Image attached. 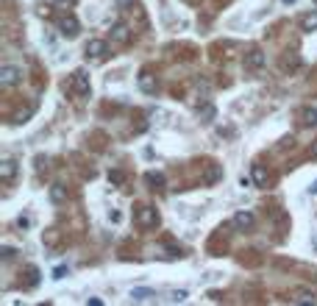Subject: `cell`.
<instances>
[{
  "instance_id": "cell-10",
  "label": "cell",
  "mask_w": 317,
  "mask_h": 306,
  "mask_svg": "<svg viewBox=\"0 0 317 306\" xmlns=\"http://www.w3.org/2000/svg\"><path fill=\"white\" fill-rule=\"evenodd\" d=\"M156 86H159V84H156V78L150 75L148 70H145V72H139V89H142V92H148V95H153V92H156Z\"/></svg>"
},
{
  "instance_id": "cell-1",
  "label": "cell",
  "mask_w": 317,
  "mask_h": 306,
  "mask_svg": "<svg viewBox=\"0 0 317 306\" xmlns=\"http://www.w3.org/2000/svg\"><path fill=\"white\" fill-rule=\"evenodd\" d=\"M137 226L139 228H156L159 226V212L153 206H139L137 209Z\"/></svg>"
},
{
  "instance_id": "cell-4",
  "label": "cell",
  "mask_w": 317,
  "mask_h": 306,
  "mask_svg": "<svg viewBox=\"0 0 317 306\" xmlns=\"http://www.w3.org/2000/svg\"><path fill=\"white\" fill-rule=\"evenodd\" d=\"M78 31H81V25H78L75 14H64V17L59 20V34L64 36V39H75Z\"/></svg>"
},
{
  "instance_id": "cell-14",
  "label": "cell",
  "mask_w": 317,
  "mask_h": 306,
  "mask_svg": "<svg viewBox=\"0 0 317 306\" xmlns=\"http://www.w3.org/2000/svg\"><path fill=\"white\" fill-rule=\"evenodd\" d=\"M50 200H53V203H64L67 200V189L61 184H53L50 186Z\"/></svg>"
},
{
  "instance_id": "cell-30",
  "label": "cell",
  "mask_w": 317,
  "mask_h": 306,
  "mask_svg": "<svg viewBox=\"0 0 317 306\" xmlns=\"http://www.w3.org/2000/svg\"><path fill=\"white\" fill-rule=\"evenodd\" d=\"M311 159H317V142L311 145Z\"/></svg>"
},
{
  "instance_id": "cell-27",
  "label": "cell",
  "mask_w": 317,
  "mask_h": 306,
  "mask_svg": "<svg viewBox=\"0 0 317 306\" xmlns=\"http://www.w3.org/2000/svg\"><path fill=\"white\" fill-rule=\"evenodd\" d=\"M253 184V175H242L240 178V186H251Z\"/></svg>"
},
{
  "instance_id": "cell-26",
  "label": "cell",
  "mask_w": 317,
  "mask_h": 306,
  "mask_svg": "<svg viewBox=\"0 0 317 306\" xmlns=\"http://www.w3.org/2000/svg\"><path fill=\"white\" fill-rule=\"evenodd\" d=\"M0 253H3V259H14V253H17V251H14V248H3V251H0Z\"/></svg>"
},
{
  "instance_id": "cell-21",
  "label": "cell",
  "mask_w": 317,
  "mask_h": 306,
  "mask_svg": "<svg viewBox=\"0 0 317 306\" xmlns=\"http://www.w3.org/2000/svg\"><path fill=\"white\" fill-rule=\"evenodd\" d=\"M36 284H39V270L28 267V287H36Z\"/></svg>"
},
{
  "instance_id": "cell-3",
  "label": "cell",
  "mask_w": 317,
  "mask_h": 306,
  "mask_svg": "<svg viewBox=\"0 0 317 306\" xmlns=\"http://www.w3.org/2000/svg\"><path fill=\"white\" fill-rule=\"evenodd\" d=\"M72 92L81 97H86L92 92V84H89V72L86 70H75L72 72Z\"/></svg>"
},
{
  "instance_id": "cell-5",
  "label": "cell",
  "mask_w": 317,
  "mask_h": 306,
  "mask_svg": "<svg viewBox=\"0 0 317 306\" xmlns=\"http://www.w3.org/2000/svg\"><path fill=\"white\" fill-rule=\"evenodd\" d=\"M106 53H109V45L103 42V39H89L86 42V59H106Z\"/></svg>"
},
{
  "instance_id": "cell-25",
  "label": "cell",
  "mask_w": 317,
  "mask_h": 306,
  "mask_svg": "<svg viewBox=\"0 0 317 306\" xmlns=\"http://www.w3.org/2000/svg\"><path fill=\"white\" fill-rule=\"evenodd\" d=\"M109 220H112V223H123V212H117V209L109 212Z\"/></svg>"
},
{
  "instance_id": "cell-19",
  "label": "cell",
  "mask_w": 317,
  "mask_h": 306,
  "mask_svg": "<svg viewBox=\"0 0 317 306\" xmlns=\"http://www.w3.org/2000/svg\"><path fill=\"white\" fill-rule=\"evenodd\" d=\"M281 67H284V70H298V67H300V59H298V56H284V59H281Z\"/></svg>"
},
{
  "instance_id": "cell-9",
  "label": "cell",
  "mask_w": 317,
  "mask_h": 306,
  "mask_svg": "<svg viewBox=\"0 0 317 306\" xmlns=\"http://www.w3.org/2000/svg\"><path fill=\"white\" fill-rule=\"evenodd\" d=\"M145 184H148L150 189H164L167 178H164V173H156V170H150V173H145Z\"/></svg>"
},
{
  "instance_id": "cell-13",
  "label": "cell",
  "mask_w": 317,
  "mask_h": 306,
  "mask_svg": "<svg viewBox=\"0 0 317 306\" xmlns=\"http://www.w3.org/2000/svg\"><path fill=\"white\" fill-rule=\"evenodd\" d=\"M300 31H306V34H311V31H317V12H309L300 17Z\"/></svg>"
},
{
  "instance_id": "cell-33",
  "label": "cell",
  "mask_w": 317,
  "mask_h": 306,
  "mask_svg": "<svg viewBox=\"0 0 317 306\" xmlns=\"http://www.w3.org/2000/svg\"><path fill=\"white\" fill-rule=\"evenodd\" d=\"M284 3H295V0H284Z\"/></svg>"
},
{
  "instance_id": "cell-29",
  "label": "cell",
  "mask_w": 317,
  "mask_h": 306,
  "mask_svg": "<svg viewBox=\"0 0 317 306\" xmlns=\"http://www.w3.org/2000/svg\"><path fill=\"white\" fill-rule=\"evenodd\" d=\"M309 195H317V181H311L309 184Z\"/></svg>"
},
{
  "instance_id": "cell-15",
  "label": "cell",
  "mask_w": 317,
  "mask_h": 306,
  "mask_svg": "<svg viewBox=\"0 0 317 306\" xmlns=\"http://www.w3.org/2000/svg\"><path fill=\"white\" fill-rule=\"evenodd\" d=\"M300 117H303V126H317V109L314 106H306L303 112H300Z\"/></svg>"
},
{
  "instance_id": "cell-20",
  "label": "cell",
  "mask_w": 317,
  "mask_h": 306,
  "mask_svg": "<svg viewBox=\"0 0 317 306\" xmlns=\"http://www.w3.org/2000/svg\"><path fill=\"white\" fill-rule=\"evenodd\" d=\"M314 292H298V295H295V298H292V303H314Z\"/></svg>"
},
{
  "instance_id": "cell-8",
  "label": "cell",
  "mask_w": 317,
  "mask_h": 306,
  "mask_svg": "<svg viewBox=\"0 0 317 306\" xmlns=\"http://www.w3.org/2000/svg\"><path fill=\"white\" fill-rule=\"evenodd\" d=\"M128 39H131V28H128L126 23H114V25H112V42L126 45Z\"/></svg>"
},
{
  "instance_id": "cell-2",
  "label": "cell",
  "mask_w": 317,
  "mask_h": 306,
  "mask_svg": "<svg viewBox=\"0 0 317 306\" xmlns=\"http://www.w3.org/2000/svg\"><path fill=\"white\" fill-rule=\"evenodd\" d=\"M20 81H23V67H17V64L0 67V84L3 86H14V84H20Z\"/></svg>"
},
{
  "instance_id": "cell-12",
  "label": "cell",
  "mask_w": 317,
  "mask_h": 306,
  "mask_svg": "<svg viewBox=\"0 0 317 306\" xmlns=\"http://www.w3.org/2000/svg\"><path fill=\"white\" fill-rule=\"evenodd\" d=\"M251 175H253V184H256V186H267L270 173L262 167V164H253V167H251Z\"/></svg>"
},
{
  "instance_id": "cell-11",
  "label": "cell",
  "mask_w": 317,
  "mask_h": 306,
  "mask_svg": "<svg viewBox=\"0 0 317 306\" xmlns=\"http://www.w3.org/2000/svg\"><path fill=\"white\" fill-rule=\"evenodd\" d=\"M253 220H256V217H253V212H237V215H234V226L242 228V231H245V228H251Z\"/></svg>"
},
{
  "instance_id": "cell-31",
  "label": "cell",
  "mask_w": 317,
  "mask_h": 306,
  "mask_svg": "<svg viewBox=\"0 0 317 306\" xmlns=\"http://www.w3.org/2000/svg\"><path fill=\"white\" fill-rule=\"evenodd\" d=\"M311 248H314V251H317V234L311 237Z\"/></svg>"
},
{
  "instance_id": "cell-24",
  "label": "cell",
  "mask_w": 317,
  "mask_h": 306,
  "mask_svg": "<svg viewBox=\"0 0 317 306\" xmlns=\"http://www.w3.org/2000/svg\"><path fill=\"white\" fill-rule=\"evenodd\" d=\"M170 300H175V303H178V300H186V289H175V292L170 295Z\"/></svg>"
},
{
  "instance_id": "cell-28",
  "label": "cell",
  "mask_w": 317,
  "mask_h": 306,
  "mask_svg": "<svg viewBox=\"0 0 317 306\" xmlns=\"http://www.w3.org/2000/svg\"><path fill=\"white\" fill-rule=\"evenodd\" d=\"M17 226H20V228H28V226H31V217H20Z\"/></svg>"
},
{
  "instance_id": "cell-23",
  "label": "cell",
  "mask_w": 317,
  "mask_h": 306,
  "mask_svg": "<svg viewBox=\"0 0 317 306\" xmlns=\"http://www.w3.org/2000/svg\"><path fill=\"white\" fill-rule=\"evenodd\" d=\"M67 273H70V270H67L64 264H59V267H56V270H53V278H56V281H59V278H64Z\"/></svg>"
},
{
  "instance_id": "cell-7",
  "label": "cell",
  "mask_w": 317,
  "mask_h": 306,
  "mask_svg": "<svg viewBox=\"0 0 317 306\" xmlns=\"http://www.w3.org/2000/svg\"><path fill=\"white\" fill-rule=\"evenodd\" d=\"M17 162H14V159H3V162H0V181H3V184H12L14 178H17Z\"/></svg>"
},
{
  "instance_id": "cell-17",
  "label": "cell",
  "mask_w": 317,
  "mask_h": 306,
  "mask_svg": "<svg viewBox=\"0 0 317 306\" xmlns=\"http://www.w3.org/2000/svg\"><path fill=\"white\" fill-rule=\"evenodd\" d=\"M109 184L112 186H123L126 184V173H123V170H109Z\"/></svg>"
},
{
  "instance_id": "cell-16",
  "label": "cell",
  "mask_w": 317,
  "mask_h": 306,
  "mask_svg": "<svg viewBox=\"0 0 317 306\" xmlns=\"http://www.w3.org/2000/svg\"><path fill=\"white\" fill-rule=\"evenodd\" d=\"M220 178H223V167H220V164H212L203 181H206V184H215V181H220Z\"/></svg>"
},
{
  "instance_id": "cell-22",
  "label": "cell",
  "mask_w": 317,
  "mask_h": 306,
  "mask_svg": "<svg viewBox=\"0 0 317 306\" xmlns=\"http://www.w3.org/2000/svg\"><path fill=\"white\" fill-rule=\"evenodd\" d=\"M148 295H153V292H150V289H131V298L134 300H145Z\"/></svg>"
},
{
  "instance_id": "cell-18",
  "label": "cell",
  "mask_w": 317,
  "mask_h": 306,
  "mask_svg": "<svg viewBox=\"0 0 317 306\" xmlns=\"http://www.w3.org/2000/svg\"><path fill=\"white\" fill-rule=\"evenodd\" d=\"M197 117H200L203 123H212V120H215V106H212V103H206L203 109H197Z\"/></svg>"
},
{
  "instance_id": "cell-6",
  "label": "cell",
  "mask_w": 317,
  "mask_h": 306,
  "mask_svg": "<svg viewBox=\"0 0 317 306\" xmlns=\"http://www.w3.org/2000/svg\"><path fill=\"white\" fill-rule=\"evenodd\" d=\"M264 61H267V59H264V53L259 48H253V50H248V53H245L242 64H245V70H262Z\"/></svg>"
},
{
  "instance_id": "cell-32",
  "label": "cell",
  "mask_w": 317,
  "mask_h": 306,
  "mask_svg": "<svg viewBox=\"0 0 317 306\" xmlns=\"http://www.w3.org/2000/svg\"><path fill=\"white\" fill-rule=\"evenodd\" d=\"M56 3H72V0H56Z\"/></svg>"
}]
</instances>
